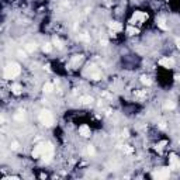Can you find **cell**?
I'll use <instances>...</instances> for the list:
<instances>
[{
    "mask_svg": "<svg viewBox=\"0 0 180 180\" xmlns=\"http://www.w3.org/2000/svg\"><path fill=\"white\" fill-rule=\"evenodd\" d=\"M11 92H13L14 94H20V93H21V86H20L18 83H14L13 86H11Z\"/></svg>",
    "mask_w": 180,
    "mask_h": 180,
    "instance_id": "obj_11",
    "label": "cell"
},
{
    "mask_svg": "<svg viewBox=\"0 0 180 180\" xmlns=\"http://www.w3.org/2000/svg\"><path fill=\"white\" fill-rule=\"evenodd\" d=\"M80 101L83 104H90L93 101V97L92 96H83V97H80Z\"/></svg>",
    "mask_w": 180,
    "mask_h": 180,
    "instance_id": "obj_13",
    "label": "cell"
},
{
    "mask_svg": "<svg viewBox=\"0 0 180 180\" xmlns=\"http://www.w3.org/2000/svg\"><path fill=\"white\" fill-rule=\"evenodd\" d=\"M42 90H44V93H51L52 90H54V84H51V83H45V84H44V87H42Z\"/></svg>",
    "mask_w": 180,
    "mask_h": 180,
    "instance_id": "obj_14",
    "label": "cell"
},
{
    "mask_svg": "<svg viewBox=\"0 0 180 180\" xmlns=\"http://www.w3.org/2000/svg\"><path fill=\"white\" fill-rule=\"evenodd\" d=\"M122 137H124V138H127V137H128V131H122Z\"/></svg>",
    "mask_w": 180,
    "mask_h": 180,
    "instance_id": "obj_31",
    "label": "cell"
},
{
    "mask_svg": "<svg viewBox=\"0 0 180 180\" xmlns=\"http://www.w3.org/2000/svg\"><path fill=\"white\" fill-rule=\"evenodd\" d=\"M14 120H16V121H24V114H23V113L16 114V116H14Z\"/></svg>",
    "mask_w": 180,
    "mask_h": 180,
    "instance_id": "obj_20",
    "label": "cell"
},
{
    "mask_svg": "<svg viewBox=\"0 0 180 180\" xmlns=\"http://www.w3.org/2000/svg\"><path fill=\"white\" fill-rule=\"evenodd\" d=\"M176 79H177V80L180 82V76H176Z\"/></svg>",
    "mask_w": 180,
    "mask_h": 180,
    "instance_id": "obj_33",
    "label": "cell"
},
{
    "mask_svg": "<svg viewBox=\"0 0 180 180\" xmlns=\"http://www.w3.org/2000/svg\"><path fill=\"white\" fill-rule=\"evenodd\" d=\"M152 176H153V179H167L170 176V169L169 167H162V169L153 172Z\"/></svg>",
    "mask_w": 180,
    "mask_h": 180,
    "instance_id": "obj_4",
    "label": "cell"
},
{
    "mask_svg": "<svg viewBox=\"0 0 180 180\" xmlns=\"http://www.w3.org/2000/svg\"><path fill=\"white\" fill-rule=\"evenodd\" d=\"M18 55H21L23 58H24V56H26V52H23V51H18Z\"/></svg>",
    "mask_w": 180,
    "mask_h": 180,
    "instance_id": "obj_32",
    "label": "cell"
},
{
    "mask_svg": "<svg viewBox=\"0 0 180 180\" xmlns=\"http://www.w3.org/2000/svg\"><path fill=\"white\" fill-rule=\"evenodd\" d=\"M100 45H101V47H106V45H107V39H100Z\"/></svg>",
    "mask_w": 180,
    "mask_h": 180,
    "instance_id": "obj_26",
    "label": "cell"
},
{
    "mask_svg": "<svg viewBox=\"0 0 180 180\" xmlns=\"http://www.w3.org/2000/svg\"><path fill=\"white\" fill-rule=\"evenodd\" d=\"M135 96H138V97H144V96H145V92H137V93H135Z\"/></svg>",
    "mask_w": 180,
    "mask_h": 180,
    "instance_id": "obj_27",
    "label": "cell"
},
{
    "mask_svg": "<svg viewBox=\"0 0 180 180\" xmlns=\"http://www.w3.org/2000/svg\"><path fill=\"white\" fill-rule=\"evenodd\" d=\"M35 48H37L35 44H27V45H26V49H27L28 52H34Z\"/></svg>",
    "mask_w": 180,
    "mask_h": 180,
    "instance_id": "obj_16",
    "label": "cell"
},
{
    "mask_svg": "<svg viewBox=\"0 0 180 180\" xmlns=\"http://www.w3.org/2000/svg\"><path fill=\"white\" fill-rule=\"evenodd\" d=\"M87 153L89 155H94V148H93V146H87Z\"/></svg>",
    "mask_w": 180,
    "mask_h": 180,
    "instance_id": "obj_25",
    "label": "cell"
},
{
    "mask_svg": "<svg viewBox=\"0 0 180 180\" xmlns=\"http://www.w3.org/2000/svg\"><path fill=\"white\" fill-rule=\"evenodd\" d=\"M20 72H21V68L18 63H9L4 68V77L6 79H14L16 76L20 75Z\"/></svg>",
    "mask_w": 180,
    "mask_h": 180,
    "instance_id": "obj_2",
    "label": "cell"
},
{
    "mask_svg": "<svg viewBox=\"0 0 180 180\" xmlns=\"http://www.w3.org/2000/svg\"><path fill=\"white\" fill-rule=\"evenodd\" d=\"M79 38H80L82 41H84V42H89V41H90V37H89L87 34H82Z\"/></svg>",
    "mask_w": 180,
    "mask_h": 180,
    "instance_id": "obj_23",
    "label": "cell"
},
{
    "mask_svg": "<svg viewBox=\"0 0 180 180\" xmlns=\"http://www.w3.org/2000/svg\"><path fill=\"white\" fill-rule=\"evenodd\" d=\"M11 148H13V149H18V144H17V142H13V144H11Z\"/></svg>",
    "mask_w": 180,
    "mask_h": 180,
    "instance_id": "obj_28",
    "label": "cell"
},
{
    "mask_svg": "<svg viewBox=\"0 0 180 180\" xmlns=\"http://www.w3.org/2000/svg\"><path fill=\"white\" fill-rule=\"evenodd\" d=\"M159 65H161V66H163V68L170 69V68L174 66V61L172 59V58H162L161 61H159Z\"/></svg>",
    "mask_w": 180,
    "mask_h": 180,
    "instance_id": "obj_6",
    "label": "cell"
},
{
    "mask_svg": "<svg viewBox=\"0 0 180 180\" xmlns=\"http://www.w3.org/2000/svg\"><path fill=\"white\" fill-rule=\"evenodd\" d=\"M54 45H55V47H58V48H62V42H61L58 38H54Z\"/></svg>",
    "mask_w": 180,
    "mask_h": 180,
    "instance_id": "obj_24",
    "label": "cell"
},
{
    "mask_svg": "<svg viewBox=\"0 0 180 180\" xmlns=\"http://www.w3.org/2000/svg\"><path fill=\"white\" fill-rule=\"evenodd\" d=\"M79 134L82 135V137L87 138V137H90V128H89L87 125H82L80 128H79Z\"/></svg>",
    "mask_w": 180,
    "mask_h": 180,
    "instance_id": "obj_7",
    "label": "cell"
},
{
    "mask_svg": "<svg viewBox=\"0 0 180 180\" xmlns=\"http://www.w3.org/2000/svg\"><path fill=\"white\" fill-rule=\"evenodd\" d=\"M158 24H159V27H161L162 30H167V26L165 24V20H163V18H159L158 20Z\"/></svg>",
    "mask_w": 180,
    "mask_h": 180,
    "instance_id": "obj_17",
    "label": "cell"
},
{
    "mask_svg": "<svg viewBox=\"0 0 180 180\" xmlns=\"http://www.w3.org/2000/svg\"><path fill=\"white\" fill-rule=\"evenodd\" d=\"M166 144H167L166 141H161V142H159V144L156 145V149H158V151H162L163 148H165V145H166Z\"/></svg>",
    "mask_w": 180,
    "mask_h": 180,
    "instance_id": "obj_21",
    "label": "cell"
},
{
    "mask_svg": "<svg viewBox=\"0 0 180 180\" xmlns=\"http://www.w3.org/2000/svg\"><path fill=\"white\" fill-rule=\"evenodd\" d=\"M108 26H110V28H111L113 31H121V30H122V26H121L120 23H116V21L110 23Z\"/></svg>",
    "mask_w": 180,
    "mask_h": 180,
    "instance_id": "obj_10",
    "label": "cell"
},
{
    "mask_svg": "<svg viewBox=\"0 0 180 180\" xmlns=\"http://www.w3.org/2000/svg\"><path fill=\"white\" fill-rule=\"evenodd\" d=\"M176 47L180 49V38H176Z\"/></svg>",
    "mask_w": 180,
    "mask_h": 180,
    "instance_id": "obj_29",
    "label": "cell"
},
{
    "mask_svg": "<svg viewBox=\"0 0 180 180\" xmlns=\"http://www.w3.org/2000/svg\"><path fill=\"white\" fill-rule=\"evenodd\" d=\"M54 152V146H52V144H39L37 145L34 149H32V156L34 158H42L44 155L47 153H52Z\"/></svg>",
    "mask_w": 180,
    "mask_h": 180,
    "instance_id": "obj_1",
    "label": "cell"
},
{
    "mask_svg": "<svg viewBox=\"0 0 180 180\" xmlns=\"http://www.w3.org/2000/svg\"><path fill=\"white\" fill-rule=\"evenodd\" d=\"M165 107H166V108H169V110H173V108L176 107V104L173 103V101H166Z\"/></svg>",
    "mask_w": 180,
    "mask_h": 180,
    "instance_id": "obj_19",
    "label": "cell"
},
{
    "mask_svg": "<svg viewBox=\"0 0 180 180\" xmlns=\"http://www.w3.org/2000/svg\"><path fill=\"white\" fill-rule=\"evenodd\" d=\"M89 76H90V79H93V80H99L100 77H101V73H100L99 71H94V72L90 73Z\"/></svg>",
    "mask_w": 180,
    "mask_h": 180,
    "instance_id": "obj_12",
    "label": "cell"
},
{
    "mask_svg": "<svg viewBox=\"0 0 180 180\" xmlns=\"http://www.w3.org/2000/svg\"><path fill=\"white\" fill-rule=\"evenodd\" d=\"M38 118H39V121L42 122L44 125H47V127L52 125V122H54V117H52L51 111H48V110H42V111L39 113Z\"/></svg>",
    "mask_w": 180,
    "mask_h": 180,
    "instance_id": "obj_3",
    "label": "cell"
},
{
    "mask_svg": "<svg viewBox=\"0 0 180 180\" xmlns=\"http://www.w3.org/2000/svg\"><path fill=\"white\" fill-rule=\"evenodd\" d=\"M177 165H179V158L176 156L174 153H172L170 155V166L173 167V169H174V167L177 169Z\"/></svg>",
    "mask_w": 180,
    "mask_h": 180,
    "instance_id": "obj_8",
    "label": "cell"
},
{
    "mask_svg": "<svg viewBox=\"0 0 180 180\" xmlns=\"http://www.w3.org/2000/svg\"><path fill=\"white\" fill-rule=\"evenodd\" d=\"M82 61H83V56H82V55H75L72 58V66H77Z\"/></svg>",
    "mask_w": 180,
    "mask_h": 180,
    "instance_id": "obj_9",
    "label": "cell"
},
{
    "mask_svg": "<svg viewBox=\"0 0 180 180\" xmlns=\"http://www.w3.org/2000/svg\"><path fill=\"white\" fill-rule=\"evenodd\" d=\"M127 32H128L129 35H135V34H138V30H137V28H134V27H128V28H127Z\"/></svg>",
    "mask_w": 180,
    "mask_h": 180,
    "instance_id": "obj_18",
    "label": "cell"
},
{
    "mask_svg": "<svg viewBox=\"0 0 180 180\" xmlns=\"http://www.w3.org/2000/svg\"><path fill=\"white\" fill-rule=\"evenodd\" d=\"M145 20H148V14L146 13H141V11H135L132 18H131V23H144Z\"/></svg>",
    "mask_w": 180,
    "mask_h": 180,
    "instance_id": "obj_5",
    "label": "cell"
},
{
    "mask_svg": "<svg viewBox=\"0 0 180 180\" xmlns=\"http://www.w3.org/2000/svg\"><path fill=\"white\" fill-rule=\"evenodd\" d=\"M124 149H125V152H127V153H132V149H131V148H127V146H125Z\"/></svg>",
    "mask_w": 180,
    "mask_h": 180,
    "instance_id": "obj_30",
    "label": "cell"
},
{
    "mask_svg": "<svg viewBox=\"0 0 180 180\" xmlns=\"http://www.w3.org/2000/svg\"><path fill=\"white\" fill-rule=\"evenodd\" d=\"M141 82H142L144 84H146V86H151V84H152V80H151L148 76H145V75L141 76Z\"/></svg>",
    "mask_w": 180,
    "mask_h": 180,
    "instance_id": "obj_15",
    "label": "cell"
},
{
    "mask_svg": "<svg viewBox=\"0 0 180 180\" xmlns=\"http://www.w3.org/2000/svg\"><path fill=\"white\" fill-rule=\"evenodd\" d=\"M42 49H44V52H51L52 51V45L51 44H45L42 47Z\"/></svg>",
    "mask_w": 180,
    "mask_h": 180,
    "instance_id": "obj_22",
    "label": "cell"
}]
</instances>
